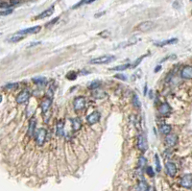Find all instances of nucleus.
Listing matches in <instances>:
<instances>
[{
    "instance_id": "nucleus-1",
    "label": "nucleus",
    "mask_w": 192,
    "mask_h": 191,
    "mask_svg": "<svg viewBox=\"0 0 192 191\" xmlns=\"http://www.w3.org/2000/svg\"><path fill=\"white\" fill-rule=\"evenodd\" d=\"M115 60V57L112 55H104L101 57H98L95 59H92L90 61V63L91 65H106V63H110Z\"/></svg>"
},
{
    "instance_id": "nucleus-2",
    "label": "nucleus",
    "mask_w": 192,
    "mask_h": 191,
    "mask_svg": "<svg viewBox=\"0 0 192 191\" xmlns=\"http://www.w3.org/2000/svg\"><path fill=\"white\" fill-rule=\"evenodd\" d=\"M46 135H47V132L44 128H41L37 132L35 135V139L38 146H42L44 144L46 139Z\"/></svg>"
},
{
    "instance_id": "nucleus-3",
    "label": "nucleus",
    "mask_w": 192,
    "mask_h": 191,
    "mask_svg": "<svg viewBox=\"0 0 192 191\" xmlns=\"http://www.w3.org/2000/svg\"><path fill=\"white\" fill-rule=\"evenodd\" d=\"M73 107H74L75 111H80L84 110L86 107V98L84 96H79L75 98L74 102H73Z\"/></svg>"
},
{
    "instance_id": "nucleus-4",
    "label": "nucleus",
    "mask_w": 192,
    "mask_h": 191,
    "mask_svg": "<svg viewBox=\"0 0 192 191\" xmlns=\"http://www.w3.org/2000/svg\"><path fill=\"white\" fill-rule=\"evenodd\" d=\"M180 184L181 187L184 188H191L192 187V174H186L184 175L180 180Z\"/></svg>"
},
{
    "instance_id": "nucleus-5",
    "label": "nucleus",
    "mask_w": 192,
    "mask_h": 191,
    "mask_svg": "<svg viewBox=\"0 0 192 191\" xmlns=\"http://www.w3.org/2000/svg\"><path fill=\"white\" fill-rule=\"evenodd\" d=\"M154 27H155V23L153 21L147 20V21H143V22L139 23L136 28H137V30H139L141 32H148V31H151Z\"/></svg>"
},
{
    "instance_id": "nucleus-6",
    "label": "nucleus",
    "mask_w": 192,
    "mask_h": 191,
    "mask_svg": "<svg viewBox=\"0 0 192 191\" xmlns=\"http://www.w3.org/2000/svg\"><path fill=\"white\" fill-rule=\"evenodd\" d=\"M137 148L142 152H146L148 149V143H147V139L143 134H140L139 135V139H137Z\"/></svg>"
},
{
    "instance_id": "nucleus-7",
    "label": "nucleus",
    "mask_w": 192,
    "mask_h": 191,
    "mask_svg": "<svg viewBox=\"0 0 192 191\" xmlns=\"http://www.w3.org/2000/svg\"><path fill=\"white\" fill-rule=\"evenodd\" d=\"M29 98H30V92L27 89H24L22 90L20 93H18L17 96V104H24V103H26Z\"/></svg>"
},
{
    "instance_id": "nucleus-8",
    "label": "nucleus",
    "mask_w": 192,
    "mask_h": 191,
    "mask_svg": "<svg viewBox=\"0 0 192 191\" xmlns=\"http://www.w3.org/2000/svg\"><path fill=\"white\" fill-rule=\"evenodd\" d=\"M100 118H101L100 112L95 111H93L92 114H90V115L87 117V123L88 124L94 125V124H96V123H98V122H99Z\"/></svg>"
},
{
    "instance_id": "nucleus-9",
    "label": "nucleus",
    "mask_w": 192,
    "mask_h": 191,
    "mask_svg": "<svg viewBox=\"0 0 192 191\" xmlns=\"http://www.w3.org/2000/svg\"><path fill=\"white\" fill-rule=\"evenodd\" d=\"M51 105H52V98L51 97H46L45 99L41 102V109L42 111L43 114H47V112L49 111V110H50V108H51Z\"/></svg>"
},
{
    "instance_id": "nucleus-10",
    "label": "nucleus",
    "mask_w": 192,
    "mask_h": 191,
    "mask_svg": "<svg viewBox=\"0 0 192 191\" xmlns=\"http://www.w3.org/2000/svg\"><path fill=\"white\" fill-rule=\"evenodd\" d=\"M178 142V138H177L176 135L169 134L166 135V138L164 139V143L167 147H173Z\"/></svg>"
},
{
    "instance_id": "nucleus-11",
    "label": "nucleus",
    "mask_w": 192,
    "mask_h": 191,
    "mask_svg": "<svg viewBox=\"0 0 192 191\" xmlns=\"http://www.w3.org/2000/svg\"><path fill=\"white\" fill-rule=\"evenodd\" d=\"M165 169L167 175H169L170 177H174L177 173V166L174 162H171V161L165 164Z\"/></svg>"
},
{
    "instance_id": "nucleus-12",
    "label": "nucleus",
    "mask_w": 192,
    "mask_h": 191,
    "mask_svg": "<svg viewBox=\"0 0 192 191\" xmlns=\"http://www.w3.org/2000/svg\"><path fill=\"white\" fill-rule=\"evenodd\" d=\"M181 78L186 80H192V66L187 65L184 66L181 71Z\"/></svg>"
},
{
    "instance_id": "nucleus-13",
    "label": "nucleus",
    "mask_w": 192,
    "mask_h": 191,
    "mask_svg": "<svg viewBox=\"0 0 192 191\" xmlns=\"http://www.w3.org/2000/svg\"><path fill=\"white\" fill-rule=\"evenodd\" d=\"M36 124H37V121L35 118H32L30 120V123H29V127H28V131H27V135L29 138H33V136H35L36 135Z\"/></svg>"
},
{
    "instance_id": "nucleus-14",
    "label": "nucleus",
    "mask_w": 192,
    "mask_h": 191,
    "mask_svg": "<svg viewBox=\"0 0 192 191\" xmlns=\"http://www.w3.org/2000/svg\"><path fill=\"white\" fill-rule=\"evenodd\" d=\"M41 26H34V27H30L27 29H24V30H20L18 31L19 35H29V34H37L41 31Z\"/></svg>"
},
{
    "instance_id": "nucleus-15",
    "label": "nucleus",
    "mask_w": 192,
    "mask_h": 191,
    "mask_svg": "<svg viewBox=\"0 0 192 191\" xmlns=\"http://www.w3.org/2000/svg\"><path fill=\"white\" fill-rule=\"evenodd\" d=\"M159 112L160 114L162 116H167L170 114L171 112V107L167 104V103H163V104H161L160 109H159Z\"/></svg>"
},
{
    "instance_id": "nucleus-16",
    "label": "nucleus",
    "mask_w": 192,
    "mask_h": 191,
    "mask_svg": "<svg viewBox=\"0 0 192 191\" xmlns=\"http://www.w3.org/2000/svg\"><path fill=\"white\" fill-rule=\"evenodd\" d=\"M54 13V6H51L50 8H48L47 10H45V11H43L41 14H38V16L37 17V18H45V17H48L52 16V14Z\"/></svg>"
},
{
    "instance_id": "nucleus-17",
    "label": "nucleus",
    "mask_w": 192,
    "mask_h": 191,
    "mask_svg": "<svg viewBox=\"0 0 192 191\" xmlns=\"http://www.w3.org/2000/svg\"><path fill=\"white\" fill-rule=\"evenodd\" d=\"M178 41L177 38H170V40H166V41H162L160 42H155L154 44L156 46H165V45H169V44H174Z\"/></svg>"
},
{
    "instance_id": "nucleus-18",
    "label": "nucleus",
    "mask_w": 192,
    "mask_h": 191,
    "mask_svg": "<svg viewBox=\"0 0 192 191\" xmlns=\"http://www.w3.org/2000/svg\"><path fill=\"white\" fill-rule=\"evenodd\" d=\"M65 123L62 120H60L57 123V135L58 136H62L65 135Z\"/></svg>"
},
{
    "instance_id": "nucleus-19",
    "label": "nucleus",
    "mask_w": 192,
    "mask_h": 191,
    "mask_svg": "<svg viewBox=\"0 0 192 191\" xmlns=\"http://www.w3.org/2000/svg\"><path fill=\"white\" fill-rule=\"evenodd\" d=\"M71 123H72V128H73V130H74V131H78V130L81 129V127H82V122H81V120L79 119V118L72 119V120H71Z\"/></svg>"
},
{
    "instance_id": "nucleus-20",
    "label": "nucleus",
    "mask_w": 192,
    "mask_h": 191,
    "mask_svg": "<svg viewBox=\"0 0 192 191\" xmlns=\"http://www.w3.org/2000/svg\"><path fill=\"white\" fill-rule=\"evenodd\" d=\"M160 132L162 134V135H169L170 134V132H171V126L168 125V124H163V125H161L160 126Z\"/></svg>"
},
{
    "instance_id": "nucleus-21",
    "label": "nucleus",
    "mask_w": 192,
    "mask_h": 191,
    "mask_svg": "<svg viewBox=\"0 0 192 191\" xmlns=\"http://www.w3.org/2000/svg\"><path fill=\"white\" fill-rule=\"evenodd\" d=\"M92 95L94 98H97V99H100V98H104L106 96V92L100 90V89H95L94 91L92 92Z\"/></svg>"
},
{
    "instance_id": "nucleus-22",
    "label": "nucleus",
    "mask_w": 192,
    "mask_h": 191,
    "mask_svg": "<svg viewBox=\"0 0 192 191\" xmlns=\"http://www.w3.org/2000/svg\"><path fill=\"white\" fill-rule=\"evenodd\" d=\"M129 67H131L130 63H126V65H117L115 67H112L111 68V70H116V71H123V70H126L128 69Z\"/></svg>"
},
{
    "instance_id": "nucleus-23",
    "label": "nucleus",
    "mask_w": 192,
    "mask_h": 191,
    "mask_svg": "<svg viewBox=\"0 0 192 191\" xmlns=\"http://www.w3.org/2000/svg\"><path fill=\"white\" fill-rule=\"evenodd\" d=\"M17 87H18L17 83H10V84L5 85L3 86V89H6V90H14V89H17Z\"/></svg>"
},
{
    "instance_id": "nucleus-24",
    "label": "nucleus",
    "mask_w": 192,
    "mask_h": 191,
    "mask_svg": "<svg viewBox=\"0 0 192 191\" xmlns=\"http://www.w3.org/2000/svg\"><path fill=\"white\" fill-rule=\"evenodd\" d=\"M23 36H19V35H14V36H11L9 38H8V41L10 42H18V41H20L21 40H23Z\"/></svg>"
},
{
    "instance_id": "nucleus-25",
    "label": "nucleus",
    "mask_w": 192,
    "mask_h": 191,
    "mask_svg": "<svg viewBox=\"0 0 192 191\" xmlns=\"http://www.w3.org/2000/svg\"><path fill=\"white\" fill-rule=\"evenodd\" d=\"M100 85H101L100 81H93V82L90 83V85H88L87 87H88V89H90V90H95L100 86Z\"/></svg>"
},
{
    "instance_id": "nucleus-26",
    "label": "nucleus",
    "mask_w": 192,
    "mask_h": 191,
    "mask_svg": "<svg viewBox=\"0 0 192 191\" xmlns=\"http://www.w3.org/2000/svg\"><path fill=\"white\" fill-rule=\"evenodd\" d=\"M149 188V185L145 180H141L139 183V191H147V189Z\"/></svg>"
},
{
    "instance_id": "nucleus-27",
    "label": "nucleus",
    "mask_w": 192,
    "mask_h": 191,
    "mask_svg": "<svg viewBox=\"0 0 192 191\" xmlns=\"http://www.w3.org/2000/svg\"><path fill=\"white\" fill-rule=\"evenodd\" d=\"M33 82L35 83V84L44 85L46 83V79L44 77H37V78H33Z\"/></svg>"
},
{
    "instance_id": "nucleus-28",
    "label": "nucleus",
    "mask_w": 192,
    "mask_h": 191,
    "mask_svg": "<svg viewBox=\"0 0 192 191\" xmlns=\"http://www.w3.org/2000/svg\"><path fill=\"white\" fill-rule=\"evenodd\" d=\"M133 104L135 105V107L136 108H140V105H141V103H140V101H139V96L137 95H134V97H133Z\"/></svg>"
},
{
    "instance_id": "nucleus-29",
    "label": "nucleus",
    "mask_w": 192,
    "mask_h": 191,
    "mask_svg": "<svg viewBox=\"0 0 192 191\" xmlns=\"http://www.w3.org/2000/svg\"><path fill=\"white\" fill-rule=\"evenodd\" d=\"M144 57H145V56H142V57H140V58H139V59H136V60L131 65V68H136V66H139V65L142 62V60H143Z\"/></svg>"
},
{
    "instance_id": "nucleus-30",
    "label": "nucleus",
    "mask_w": 192,
    "mask_h": 191,
    "mask_svg": "<svg viewBox=\"0 0 192 191\" xmlns=\"http://www.w3.org/2000/svg\"><path fill=\"white\" fill-rule=\"evenodd\" d=\"M146 162H147V159L144 158V156H140L139 159V168L144 167V166L146 165Z\"/></svg>"
},
{
    "instance_id": "nucleus-31",
    "label": "nucleus",
    "mask_w": 192,
    "mask_h": 191,
    "mask_svg": "<svg viewBox=\"0 0 192 191\" xmlns=\"http://www.w3.org/2000/svg\"><path fill=\"white\" fill-rule=\"evenodd\" d=\"M13 12V9L11 8H6V9H1V16H7V14H12Z\"/></svg>"
},
{
    "instance_id": "nucleus-32",
    "label": "nucleus",
    "mask_w": 192,
    "mask_h": 191,
    "mask_svg": "<svg viewBox=\"0 0 192 191\" xmlns=\"http://www.w3.org/2000/svg\"><path fill=\"white\" fill-rule=\"evenodd\" d=\"M59 18H60V17H55L54 19H52L51 21H49L48 23H46V24H45V27H47V28L51 27L52 25H54V24H55V23L59 20Z\"/></svg>"
},
{
    "instance_id": "nucleus-33",
    "label": "nucleus",
    "mask_w": 192,
    "mask_h": 191,
    "mask_svg": "<svg viewBox=\"0 0 192 191\" xmlns=\"http://www.w3.org/2000/svg\"><path fill=\"white\" fill-rule=\"evenodd\" d=\"M155 159H156V165H157V172H160V159H159V156L155 155Z\"/></svg>"
},
{
    "instance_id": "nucleus-34",
    "label": "nucleus",
    "mask_w": 192,
    "mask_h": 191,
    "mask_svg": "<svg viewBox=\"0 0 192 191\" xmlns=\"http://www.w3.org/2000/svg\"><path fill=\"white\" fill-rule=\"evenodd\" d=\"M146 173L148 174L150 177H154V176H155V172H154V170H153V168L151 167V166H148V167L146 168Z\"/></svg>"
},
{
    "instance_id": "nucleus-35",
    "label": "nucleus",
    "mask_w": 192,
    "mask_h": 191,
    "mask_svg": "<svg viewBox=\"0 0 192 191\" xmlns=\"http://www.w3.org/2000/svg\"><path fill=\"white\" fill-rule=\"evenodd\" d=\"M76 77H77V74L75 72H69L66 75V78H67V79H69V80H75Z\"/></svg>"
},
{
    "instance_id": "nucleus-36",
    "label": "nucleus",
    "mask_w": 192,
    "mask_h": 191,
    "mask_svg": "<svg viewBox=\"0 0 192 191\" xmlns=\"http://www.w3.org/2000/svg\"><path fill=\"white\" fill-rule=\"evenodd\" d=\"M115 78H118V79H120V80H123V81H126L127 80V77L125 76V75H123V74H117V75H115L114 76Z\"/></svg>"
},
{
    "instance_id": "nucleus-37",
    "label": "nucleus",
    "mask_w": 192,
    "mask_h": 191,
    "mask_svg": "<svg viewBox=\"0 0 192 191\" xmlns=\"http://www.w3.org/2000/svg\"><path fill=\"white\" fill-rule=\"evenodd\" d=\"M39 43H41L39 41H38V42H33L32 44H30V45H29L28 47H32V46H34V45H38V44H39Z\"/></svg>"
},
{
    "instance_id": "nucleus-38",
    "label": "nucleus",
    "mask_w": 192,
    "mask_h": 191,
    "mask_svg": "<svg viewBox=\"0 0 192 191\" xmlns=\"http://www.w3.org/2000/svg\"><path fill=\"white\" fill-rule=\"evenodd\" d=\"M161 69V66L160 65H157V67H156V69H155V72H157V71H160Z\"/></svg>"
},
{
    "instance_id": "nucleus-39",
    "label": "nucleus",
    "mask_w": 192,
    "mask_h": 191,
    "mask_svg": "<svg viewBox=\"0 0 192 191\" xmlns=\"http://www.w3.org/2000/svg\"><path fill=\"white\" fill-rule=\"evenodd\" d=\"M147 191H155V189L153 188V187H151V186H149V188L147 189Z\"/></svg>"
},
{
    "instance_id": "nucleus-40",
    "label": "nucleus",
    "mask_w": 192,
    "mask_h": 191,
    "mask_svg": "<svg viewBox=\"0 0 192 191\" xmlns=\"http://www.w3.org/2000/svg\"><path fill=\"white\" fill-rule=\"evenodd\" d=\"M190 1H191V2H192V0H190Z\"/></svg>"
}]
</instances>
